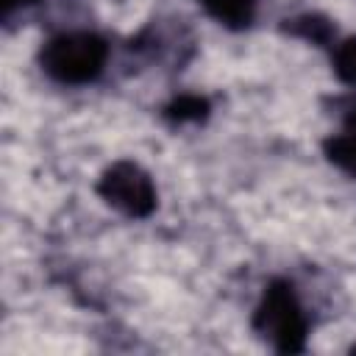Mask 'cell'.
<instances>
[{
  "instance_id": "obj_7",
  "label": "cell",
  "mask_w": 356,
  "mask_h": 356,
  "mask_svg": "<svg viewBox=\"0 0 356 356\" xmlns=\"http://www.w3.org/2000/svg\"><path fill=\"white\" fill-rule=\"evenodd\" d=\"M286 22H289V19H286ZM286 31L295 33V36H300V39H306V42H314V44H325V42L331 39V33H334L331 22L323 19V17H317V14L295 17V19L286 25Z\"/></svg>"
},
{
  "instance_id": "obj_2",
  "label": "cell",
  "mask_w": 356,
  "mask_h": 356,
  "mask_svg": "<svg viewBox=\"0 0 356 356\" xmlns=\"http://www.w3.org/2000/svg\"><path fill=\"white\" fill-rule=\"evenodd\" d=\"M253 331L278 353H300L306 348L309 323L298 292L289 281L273 278L253 309Z\"/></svg>"
},
{
  "instance_id": "obj_3",
  "label": "cell",
  "mask_w": 356,
  "mask_h": 356,
  "mask_svg": "<svg viewBox=\"0 0 356 356\" xmlns=\"http://www.w3.org/2000/svg\"><path fill=\"white\" fill-rule=\"evenodd\" d=\"M97 195L111 209L136 220L150 217L159 203L153 178L136 161H128V159H120L103 170V175L97 178Z\"/></svg>"
},
{
  "instance_id": "obj_4",
  "label": "cell",
  "mask_w": 356,
  "mask_h": 356,
  "mask_svg": "<svg viewBox=\"0 0 356 356\" xmlns=\"http://www.w3.org/2000/svg\"><path fill=\"white\" fill-rule=\"evenodd\" d=\"M197 6H203V11L209 17H214L220 25L242 31L253 22L256 17V6L259 0H195Z\"/></svg>"
},
{
  "instance_id": "obj_9",
  "label": "cell",
  "mask_w": 356,
  "mask_h": 356,
  "mask_svg": "<svg viewBox=\"0 0 356 356\" xmlns=\"http://www.w3.org/2000/svg\"><path fill=\"white\" fill-rule=\"evenodd\" d=\"M345 125H353V128H356V106H353V108L345 114Z\"/></svg>"
},
{
  "instance_id": "obj_6",
  "label": "cell",
  "mask_w": 356,
  "mask_h": 356,
  "mask_svg": "<svg viewBox=\"0 0 356 356\" xmlns=\"http://www.w3.org/2000/svg\"><path fill=\"white\" fill-rule=\"evenodd\" d=\"M211 106L203 95H178L164 106V120H170L172 125H186V122H203L209 117Z\"/></svg>"
},
{
  "instance_id": "obj_1",
  "label": "cell",
  "mask_w": 356,
  "mask_h": 356,
  "mask_svg": "<svg viewBox=\"0 0 356 356\" xmlns=\"http://www.w3.org/2000/svg\"><path fill=\"white\" fill-rule=\"evenodd\" d=\"M108 61V42L95 31H61L39 50V67L47 78L81 86L92 83Z\"/></svg>"
},
{
  "instance_id": "obj_8",
  "label": "cell",
  "mask_w": 356,
  "mask_h": 356,
  "mask_svg": "<svg viewBox=\"0 0 356 356\" xmlns=\"http://www.w3.org/2000/svg\"><path fill=\"white\" fill-rule=\"evenodd\" d=\"M331 64H334V72L342 83L356 86V36H345L342 42L334 44Z\"/></svg>"
},
{
  "instance_id": "obj_5",
  "label": "cell",
  "mask_w": 356,
  "mask_h": 356,
  "mask_svg": "<svg viewBox=\"0 0 356 356\" xmlns=\"http://www.w3.org/2000/svg\"><path fill=\"white\" fill-rule=\"evenodd\" d=\"M323 153L334 167L356 178V128L353 125H342L339 134H331L323 142Z\"/></svg>"
}]
</instances>
